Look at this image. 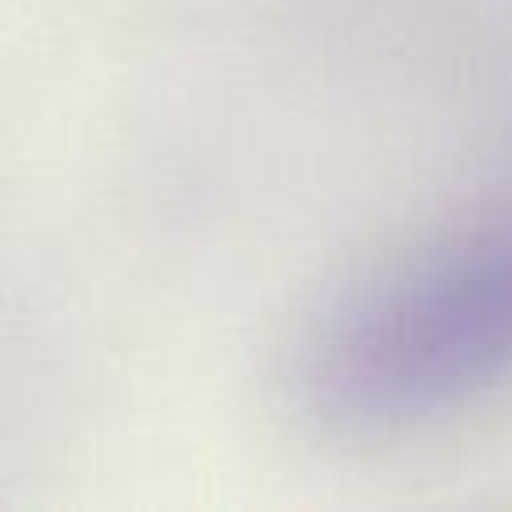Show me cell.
<instances>
[{
	"label": "cell",
	"mask_w": 512,
	"mask_h": 512,
	"mask_svg": "<svg viewBox=\"0 0 512 512\" xmlns=\"http://www.w3.org/2000/svg\"><path fill=\"white\" fill-rule=\"evenodd\" d=\"M512 388V204L360 276L296 340L292 408L320 432L380 440Z\"/></svg>",
	"instance_id": "1"
}]
</instances>
